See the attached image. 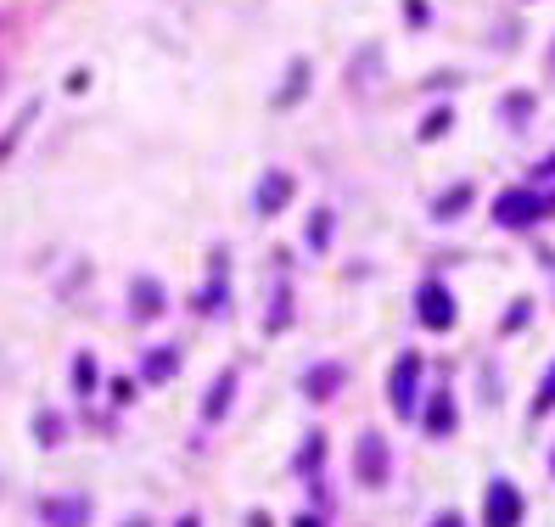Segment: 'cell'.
I'll return each instance as SVG.
<instances>
[{
    "mask_svg": "<svg viewBox=\"0 0 555 527\" xmlns=\"http://www.w3.org/2000/svg\"><path fill=\"white\" fill-rule=\"evenodd\" d=\"M482 522L488 527H516L521 522V493L500 477V482H488V493H482Z\"/></svg>",
    "mask_w": 555,
    "mask_h": 527,
    "instance_id": "cell-1",
    "label": "cell"
},
{
    "mask_svg": "<svg viewBox=\"0 0 555 527\" xmlns=\"http://www.w3.org/2000/svg\"><path fill=\"white\" fill-rule=\"evenodd\" d=\"M40 522L45 527H90V500H79V493H45Z\"/></svg>",
    "mask_w": 555,
    "mask_h": 527,
    "instance_id": "cell-2",
    "label": "cell"
},
{
    "mask_svg": "<svg viewBox=\"0 0 555 527\" xmlns=\"http://www.w3.org/2000/svg\"><path fill=\"white\" fill-rule=\"evenodd\" d=\"M415 314H421V325H427V332H449V325H454V298H449V286L427 281V286H421V298H415Z\"/></svg>",
    "mask_w": 555,
    "mask_h": 527,
    "instance_id": "cell-3",
    "label": "cell"
},
{
    "mask_svg": "<svg viewBox=\"0 0 555 527\" xmlns=\"http://www.w3.org/2000/svg\"><path fill=\"white\" fill-rule=\"evenodd\" d=\"M544 208H550V203H544L539 191H505L500 203H494V219H500V224H510V230H521V224H533Z\"/></svg>",
    "mask_w": 555,
    "mask_h": 527,
    "instance_id": "cell-4",
    "label": "cell"
},
{
    "mask_svg": "<svg viewBox=\"0 0 555 527\" xmlns=\"http://www.w3.org/2000/svg\"><path fill=\"white\" fill-rule=\"evenodd\" d=\"M353 472H359V482H371V488L387 482V443H382V433H365L353 443Z\"/></svg>",
    "mask_w": 555,
    "mask_h": 527,
    "instance_id": "cell-5",
    "label": "cell"
},
{
    "mask_svg": "<svg viewBox=\"0 0 555 527\" xmlns=\"http://www.w3.org/2000/svg\"><path fill=\"white\" fill-rule=\"evenodd\" d=\"M415 387H421V353H404L399 365H393V382H387V399H393L399 415L415 410Z\"/></svg>",
    "mask_w": 555,
    "mask_h": 527,
    "instance_id": "cell-6",
    "label": "cell"
},
{
    "mask_svg": "<svg viewBox=\"0 0 555 527\" xmlns=\"http://www.w3.org/2000/svg\"><path fill=\"white\" fill-rule=\"evenodd\" d=\"M231 399H236V371H224V376L213 382V393H208V404H203V421L213 426L224 410H231Z\"/></svg>",
    "mask_w": 555,
    "mask_h": 527,
    "instance_id": "cell-7",
    "label": "cell"
},
{
    "mask_svg": "<svg viewBox=\"0 0 555 527\" xmlns=\"http://www.w3.org/2000/svg\"><path fill=\"white\" fill-rule=\"evenodd\" d=\"M286 191H292V180H286V174H270L264 185H258V208H264V214L286 208Z\"/></svg>",
    "mask_w": 555,
    "mask_h": 527,
    "instance_id": "cell-8",
    "label": "cell"
},
{
    "mask_svg": "<svg viewBox=\"0 0 555 527\" xmlns=\"http://www.w3.org/2000/svg\"><path fill=\"white\" fill-rule=\"evenodd\" d=\"M427 433H454V399H449V393H438V399H432V410H427Z\"/></svg>",
    "mask_w": 555,
    "mask_h": 527,
    "instance_id": "cell-9",
    "label": "cell"
},
{
    "mask_svg": "<svg viewBox=\"0 0 555 527\" xmlns=\"http://www.w3.org/2000/svg\"><path fill=\"white\" fill-rule=\"evenodd\" d=\"M337 387H342V371H337V365H320V371H309V393H314V399H332Z\"/></svg>",
    "mask_w": 555,
    "mask_h": 527,
    "instance_id": "cell-10",
    "label": "cell"
},
{
    "mask_svg": "<svg viewBox=\"0 0 555 527\" xmlns=\"http://www.w3.org/2000/svg\"><path fill=\"white\" fill-rule=\"evenodd\" d=\"M174 365H180V348H157V353L146 359V382H169Z\"/></svg>",
    "mask_w": 555,
    "mask_h": 527,
    "instance_id": "cell-11",
    "label": "cell"
},
{
    "mask_svg": "<svg viewBox=\"0 0 555 527\" xmlns=\"http://www.w3.org/2000/svg\"><path fill=\"white\" fill-rule=\"evenodd\" d=\"M555 410V365H550V376H544V387L533 393V415H550Z\"/></svg>",
    "mask_w": 555,
    "mask_h": 527,
    "instance_id": "cell-12",
    "label": "cell"
},
{
    "mask_svg": "<svg viewBox=\"0 0 555 527\" xmlns=\"http://www.w3.org/2000/svg\"><path fill=\"white\" fill-rule=\"evenodd\" d=\"M135 309H141V314H157V309H163V292H157V281H141V298H135Z\"/></svg>",
    "mask_w": 555,
    "mask_h": 527,
    "instance_id": "cell-13",
    "label": "cell"
},
{
    "mask_svg": "<svg viewBox=\"0 0 555 527\" xmlns=\"http://www.w3.org/2000/svg\"><path fill=\"white\" fill-rule=\"evenodd\" d=\"M74 387H79V393H90V387H95V359H84V353H79V365H74Z\"/></svg>",
    "mask_w": 555,
    "mask_h": 527,
    "instance_id": "cell-14",
    "label": "cell"
},
{
    "mask_svg": "<svg viewBox=\"0 0 555 527\" xmlns=\"http://www.w3.org/2000/svg\"><path fill=\"white\" fill-rule=\"evenodd\" d=\"M461 208H466V185H461V191H449L443 203H438V214H443V219H449V214H461Z\"/></svg>",
    "mask_w": 555,
    "mask_h": 527,
    "instance_id": "cell-15",
    "label": "cell"
},
{
    "mask_svg": "<svg viewBox=\"0 0 555 527\" xmlns=\"http://www.w3.org/2000/svg\"><path fill=\"white\" fill-rule=\"evenodd\" d=\"M432 527H461V516H443V522H432Z\"/></svg>",
    "mask_w": 555,
    "mask_h": 527,
    "instance_id": "cell-16",
    "label": "cell"
},
{
    "mask_svg": "<svg viewBox=\"0 0 555 527\" xmlns=\"http://www.w3.org/2000/svg\"><path fill=\"white\" fill-rule=\"evenodd\" d=\"M298 527H314V522H298Z\"/></svg>",
    "mask_w": 555,
    "mask_h": 527,
    "instance_id": "cell-17",
    "label": "cell"
},
{
    "mask_svg": "<svg viewBox=\"0 0 555 527\" xmlns=\"http://www.w3.org/2000/svg\"><path fill=\"white\" fill-rule=\"evenodd\" d=\"M185 527H197V522H185Z\"/></svg>",
    "mask_w": 555,
    "mask_h": 527,
    "instance_id": "cell-18",
    "label": "cell"
},
{
    "mask_svg": "<svg viewBox=\"0 0 555 527\" xmlns=\"http://www.w3.org/2000/svg\"><path fill=\"white\" fill-rule=\"evenodd\" d=\"M550 466H555V460H550Z\"/></svg>",
    "mask_w": 555,
    "mask_h": 527,
    "instance_id": "cell-19",
    "label": "cell"
}]
</instances>
